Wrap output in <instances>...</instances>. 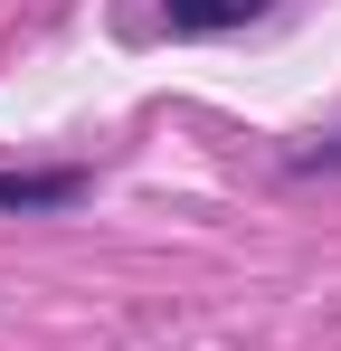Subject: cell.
Returning <instances> with one entry per match:
<instances>
[{
  "label": "cell",
  "instance_id": "obj_2",
  "mask_svg": "<svg viewBox=\"0 0 341 351\" xmlns=\"http://www.w3.org/2000/svg\"><path fill=\"white\" fill-rule=\"evenodd\" d=\"M266 0H170V19L180 29H237V19H256Z\"/></svg>",
  "mask_w": 341,
  "mask_h": 351
},
{
  "label": "cell",
  "instance_id": "obj_1",
  "mask_svg": "<svg viewBox=\"0 0 341 351\" xmlns=\"http://www.w3.org/2000/svg\"><path fill=\"white\" fill-rule=\"evenodd\" d=\"M76 190V171H0V209H66Z\"/></svg>",
  "mask_w": 341,
  "mask_h": 351
}]
</instances>
